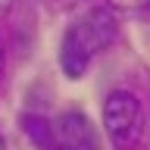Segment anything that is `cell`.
<instances>
[{
  "mask_svg": "<svg viewBox=\"0 0 150 150\" xmlns=\"http://www.w3.org/2000/svg\"><path fill=\"white\" fill-rule=\"evenodd\" d=\"M0 69H3V38H0Z\"/></svg>",
  "mask_w": 150,
  "mask_h": 150,
  "instance_id": "277c9868",
  "label": "cell"
},
{
  "mask_svg": "<svg viewBox=\"0 0 150 150\" xmlns=\"http://www.w3.org/2000/svg\"><path fill=\"white\" fill-rule=\"evenodd\" d=\"M103 125L106 134L119 150H128L141 141L144 131V110H141L138 94L131 91H112L103 103Z\"/></svg>",
  "mask_w": 150,
  "mask_h": 150,
  "instance_id": "7a4b0ae2",
  "label": "cell"
},
{
  "mask_svg": "<svg viewBox=\"0 0 150 150\" xmlns=\"http://www.w3.org/2000/svg\"><path fill=\"white\" fill-rule=\"evenodd\" d=\"M50 138H56L59 150H97V131L88 122V116L78 110L63 112L50 125Z\"/></svg>",
  "mask_w": 150,
  "mask_h": 150,
  "instance_id": "3957f363",
  "label": "cell"
},
{
  "mask_svg": "<svg viewBox=\"0 0 150 150\" xmlns=\"http://www.w3.org/2000/svg\"><path fill=\"white\" fill-rule=\"evenodd\" d=\"M116 38V16L110 6H91L88 13L75 19L66 28L63 47H59V63L69 78H81L91 59L100 53L103 47H110Z\"/></svg>",
  "mask_w": 150,
  "mask_h": 150,
  "instance_id": "6da1fadb",
  "label": "cell"
}]
</instances>
